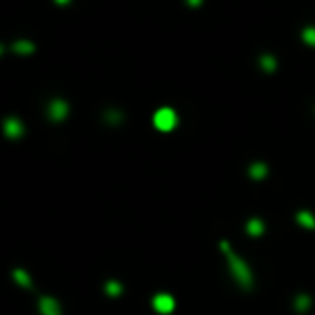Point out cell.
<instances>
[{"label":"cell","instance_id":"cell-18","mask_svg":"<svg viewBox=\"0 0 315 315\" xmlns=\"http://www.w3.org/2000/svg\"><path fill=\"white\" fill-rule=\"evenodd\" d=\"M3 52H5V47H3V43H0V56H3Z\"/></svg>","mask_w":315,"mask_h":315},{"label":"cell","instance_id":"cell-3","mask_svg":"<svg viewBox=\"0 0 315 315\" xmlns=\"http://www.w3.org/2000/svg\"><path fill=\"white\" fill-rule=\"evenodd\" d=\"M152 309H155L157 313H161V315H169L171 311L176 309V300H174V296L167 294V292L157 294L155 298H152Z\"/></svg>","mask_w":315,"mask_h":315},{"label":"cell","instance_id":"cell-16","mask_svg":"<svg viewBox=\"0 0 315 315\" xmlns=\"http://www.w3.org/2000/svg\"><path fill=\"white\" fill-rule=\"evenodd\" d=\"M262 62H264V69H274V60H272V58H268V56H264Z\"/></svg>","mask_w":315,"mask_h":315},{"label":"cell","instance_id":"cell-13","mask_svg":"<svg viewBox=\"0 0 315 315\" xmlns=\"http://www.w3.org/2000/svg\"><path fill=\"white\" fill-rule=\"evenodd\" d=\"M105 292H108V296H114V298H116V296L122 294V285L118 281H110L108 285H105Z\"/></svg>","mask_w":315,"mask_h":315},{"label":"cell","instance_id":"cell-1","mask_svg":"<svg viewBox=\"0 0 315 315\" xmlns=\"http://www.w3.org/2000/svg\"><path fill=\"white\" fill-rule=\"evenodd\" d=\"M221 251L227 257V268H230V272L236 279V283L240 285V288H244V290H251L253 283H255V276H253V270L249 268V264H247L240 255H236L232 251V247H230V242H227V240L221 242Z\"/></svg>","mask_w":315,"mask_h":315},{"label":"cell","instance_id":"cell-14","mask_svg":"<svg viewBox=\"0 0 315 315\" xmlns=\"http://www.w3.org/2000/svg\"><path fill=\"white\" fill-rule=\"evenodd\" d=\"M302 39L307 41L309 45H313V47H315V28H307V30L302 32Z\"/></svg>","mask_w":315,"mask_h":315},{"label":"cell","instance_id":"cell-12","mask_svg":"<svg viewBox=\"0 0 315 315\" xmlns=\"http://www.w3.org/2000/svg\"><path fill=\"white\" fill-rule=\"evenodd\" d=\"M13 281L20 283V285H24V288H30V274L24 272V270H20V268L13 270Z\"/></svg>","mask_w":315,"mask_h":315},{"label":"cell","instance_id":"cell-9","mask_svg":"<svg viewBox=\"0 0 315 315\" xmlns=\"http://www.w3.org/2000/svg\"><path fill=\"white\" fill-rule=\"evenodd\" d=\"M296 223L304 230H315V215L311 210H300L298 215H296Z\"/></svg>","mask_w":315,"mask_h":315},{"label":"cell","instance_id":"cell-19","mask_svg":"<svg viewBox=\"0 0 315 315\" xmlns=\"http://www.w3.org/2000/svg\"><path fill=\"white\" fill-rule=\"evenodd\" d=\"M189 3H191V5H197V3H199V0H189Z\"/></svg>","mask_w":315,"mask_h":315},{"label":"cell","instance_id":"cell-8","mask_svg":"<svg viewBox=\"0 0 315 315\" xmlns=\"http://www.w3.org/2000/svg\"><path fill=\"white\" fill-rule=\"evenodd\" d=\"M11 50L15 54H20V56H30L34 52V43L30 39H17V41H13Z\"/></svg>","mask_w":315,"mask_h":315},{"label":"cell","instance_id":"cell-4","mask_svg":"<svg viewBox=\"0 0 315 315\" xmlns=\"http://www.w3.org/2000/svg\"><path fill=\"white\" fill-rule=\"evenodd\" d=\"M47 116L54 122H62L66 116H69V103L64 99H52L50 105H47Z\"/></svg>","mask_w":315,"mask_h":315},{"label":"cell","instance_id":"cell-2","mask_svg":"<svg viewBox=\"0 0 315 315\" xmlns=\"http://www.w3.org/2000/svg\"><path fill=\"white\" fill-rule=\"evenodd\" d=\"M152 122H155V127H157L159 131L169 133L171 129L178 125V116H176V112L171 110V108H161V110L155 112V116H152Z\"/></svg>","mask_w":315,"mask_h":315},{"label":"cell","instance_id":"cell-10","mask_svg":"<svg viewBox=\"0 0 315 315\" xmlns=\"http://www.w3.org/2000/svg\"><path fill=\"white\" fill-rule=\"evenodd\" d=\"M311 304H313V298L309 294H298L294 298V309H296V313H307L309 309H311Z\"/></svg>","mask_w":315,"mask_h":315},{"label":"cell","instance_id":"cell-6","mask_svg":"<svg viewBox=\"0 0 315 315\" xmlns=\"http://www.w3.org/2000/svg\"><path fill=\"white\" fill-rule=\"evenodd\" d=\"M39 311L41 315H60V302L52 296H43L39 300Z\"/></svg>","mask_w":315,"mask_h":315},{"label":"cell","instance_id":"cell-17","mask_svg":"<svg viewBox=\"0 0 315 315\" xmlns=\"http://www.w3.org/2000/svg\"><path fill=\"white\" fill-rule=\"evenodd\" d=\"M54 3H56V5H69L71 0H54Z\"/></svg>","mask_w":315,"mask_h":315},{"label":"cell","instance_id":"cell-5","mask_svg":"<svg viewBox=\"0 0 315 315\" xmlns=\"http://www.w3.org/2000/svg\"><path fill=\"white\" fill-rule=\"evenodd\" d=\"M3 131H5V135L9 139H20L24 133H26V127H24V122L17 118V116H9L3 122Z\"/></svg>","mask_w":315,"mask_h":315},{"label":"cell","instance_id":"cell-7","mask_svg":"<svg viewBox=\"0 0 315 315\" xmlns=\"http://www.w3.org/2000/svg\"><path fill=\"white\" fill-rule=\"evenodd\" d=\"M264 230H266V225H264V221H262V219H257V217L249 219V221L244 223V232L249 234V236H253V238L262 236V234H264Z\"/></svg>","mask_w":315,"mask_h":315},{"label":"cell","instance_id":"cell-11","mask_svg":"<svg viewBox=\"0 0 315 315\" xmlns=\"http://www.w3.org/2000/svg\"><path fill=\"white\" fill-rule=\"evenodd\" d=\"M249 176L253 180H262V178L268 176V167H266V163H253L249 167Z\"/></svg>","mask_w":315,"mask_h":315},{"label":"cell","instance_id":"cell-15","mask_svg":"<svg viewBox=\"0 0 315 315\" xmlns=\"http://www.w3.org/2000/svg\"><path fill=\"white\" fill-rule=\"evenodd\" d=\"M105 120H110V122H120V114L114 112V110H110L108 116H105Z\"/></svg>","mask_w":315,"mask_h":315}]
</instances>
